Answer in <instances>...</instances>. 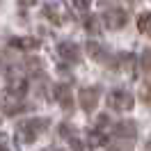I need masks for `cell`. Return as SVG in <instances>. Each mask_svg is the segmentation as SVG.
I'll return each instance as SVG.
<instances>
[{
  "mask_svg": "<svg viewBox=\"0 0 151 151\" xmlns=\"http://www.w3.org/2000/svg\"><path fill=\"white\" fill-rule=\"evenodd\" d=\"M46 128H48V119H39V117H35V119L21 122L16 131H19V137L23 142H35Z\"/></svg>",
  "mask_w": 151,
  "mask_h": 151,
  "instance_id": "1",
  "label": "cell"
},
{
  "mask_svg": "<svg viewBox=\"0 0 151 151\" xmlns=\"http://www.w3.org/2000/svg\"><path fill=\"white\" fill-rule=\"evenodd\" d=\"M108 105L112 108L114 112H128V110H133V105H135V99L126 89H112L108 94Z\"/></svg>",
  "mask_w": 151,
  "mask_h": 151,
  "instance_id": "2",
  "label": "cell"
},
{
  "mask_svg": "<svg viewBox=\"0 0 151 151\" xmlns=\"http://www.w3.org/2000/svg\"><path fill=\"white\" fill-rule=\"evenodd\" d=\"M112 137L114 140H126L128 144H133L135 135H137V124L131 122V119H124V122H117L112 126Z\"/></svg>",
  "mask_w": 151,
  "mask_h": 151,
  "instance_id": "3",
  "label": "cell"
},
{
  "mask_svg": "<svg viewBox=\"0 0 151 151\" xmlns=\"http://www.w3.org/2000/svg\"><path fill=\"white\" fill-rule=\"evenodd\" d=\"M103 21L110 30H122V28H126V23H128V14H126L122 7H110V9L103 14Z\"/></svg>",
  "mask_w": 151,
  "mask_h": 151,
  "instance_id": "4",
  "label": "cell"
},
{
  "mask_svg": "<svg viewBox=\"0 0 151 151\" xmlns=\"http://www.w3.org/2000/svg\"><path fill=\"white\" fill-rule=\"evenodd\" d=\"M99 87H83L80 92H78V101H80V108L85 110V112H94L96 103H99Z\"/></svg>",
  "mask_w": 151,
  "mask_h": 151,
  "instance_id": "5",
  "label": "cell"
},
{
  "mask_svg": "<svg viewBox=\"0 0 151 151\" xmlns=\"http://www.w3.org/2000/svg\"><path fill=\"white\" fill-rule=\"evenodd\" d=\"M87 53L92 55V60H96V62H101V64H108L110 62V50H108V46H103L101 41H87Z\"/></svg>",
  "mask_w": 151,
  "mask_h": 151,
  "instance_id": "6",
  "label": "cell"
},
{
  "mask_svg": "<svg viewBox=\"0 0 151 151\" xmlns=\"http://www.w3.org/2000/svg\"><path fill=\"white\" fill-rule=\"evenodd\" d=\"M57 55L66 62H80V48L73 41H60L57 44Z\"/></svg>",
  "mask_w": 151,
  "mask_h": 151,
  "instance_id": "7",
  "label": "cell"
},
{
  "mask_svg": "<svg viewBox=\"0 0 151 151\" xmlns=\"http://www.w3.org/2000/svg\"><path fill=\"white\" fill-rule=\"evenodd\" d=\"M55 99H57V103L62 105L64 110H71V108H73V99H71V87L64 85V83L55 85Z\"/></svg>",
  "mask_w": 151,
  "mask_h": 151,
  "instance_id": "8",
  "label": "cell"
},
{
  "mask_svg": "<svg viewBox=\"0 0 151 151\" xmlns=\"http://www.w3.org/2000/svg\"><path fill=\"white\" fill-rule=\"evenodd\" d=\"M9 44L14 48H25V50H30V48H39V41L32 37H12Z\"/></svg>",
  "mask_w": 151,
  "mask_h": 151,
  "instance_id": "9",
  "label": "cell"
},
{
  "mask_svg": "<svg viewBox=\"0 0 151 151\" xmlns=\"http://www.w3.org/2000/svg\"><path fill=\"white\" fill-rule=\"evenodd\" d=\"M25 92H28V80H25V78H19L16 83L9 85V94L14 96V99H23Z\"/></svg>",
  "mask_w": 151,
  "mask_h": 151,
  "instance_id": "10",
  "label": "cell"
},
{
  "mask_svg": "<svg viewBox=\"0 0 151 151\" xmlns=\"http://www.w3.org/2000/svg\"><path fill=\"white\" fill-rule=\"evenodd\" d=\"M137 30L151 37V12H144V14L137 16Z\"/></svg>",
  "mask_w": 151,
  "mask_h": 151,
  "instance_id": "11",
  "label": "cell"
},
{
  "mask_svg": "<svg viewBox=\"0 0 151 151\" xmlns=\"http://www.w3.org/2000/svg\"><path fill=\"white\" fill-rule=\"evenodd\" d=\"M140 64H142V71L144 73H151V48H147L140 57Z\"/></svg>",
  "mask_w": 151,
  "mask_h": 151,
  "instance_id": "12",
  "label": "cell"
},
{
  "mask_svg": "<svg viewBox=\"0 0 151 151\" xmlns=\"http://www.w3.org/2000/svg\"><path fill=\"white\" fill-rule=\"evenodd\" d=\"M85 28H87V32H94V35H99V30H101L99 19H96V16H87V19H85Z\"/></svg>",
  "mask_w": 151,
  "mask_h": 151,
  "instance_id": "13",
  "label": "cell"
},
{
  "mask_svg": "<svg viewBox=\"0 0 151 151\" xmlns=\"http://www.w3.org/2000/svg\"><path fill=\"white\" fill-rule=\"evenodd\" d=\"M142 101H144L147 105H151V78L142 85Z\"/></svg>",
  "mask_w": 151,
  "mask_h": 151,
  "instance_id": "14",
  "label": "cell"
},
{
  "mask_svg": "<svg viewBox=\"0 0 151 151\" xmlns=\"http://www.w3.org/2000/svg\"><path fill=\"white\" fill-rule=\"evenodd\" d=\"M89 2H92V0H73V5L78 7V9H87V7H89Z\"/></svg>",
  "mask_w": 151,
  "mask_h": 151,
  "instance_id": "15",
  "label": "cell"
},
{
  "mask_svg": "<svg viewBox=\"0 0 151 151\" xmlns=\"http://www.w3.org/2000/svg\"><path fill=\"white\" fill-rule=\"evenodd\" d=\"M60 135H62V137H71V128H69L66 124H62V126H60Z\"/></svg>",
  "mask_w": 151,
  "mask_h": 151,
  "instance_id": "16",
  "label": "cell"
},
{
  "mask_svg": "<svg viewBox=\"0 0 151 151\" xmlns=\"http://www.w3.org/2000/svg\"><path fill=\"white\" fill-rule=\"evenodd\" d=\"M21 5H25V7H30V5H35V0H21Z\"/></svg>",
  "mask_w": 151,
  "mask_h": 151,
  "instance_id": "17",
  "label": "cell"
},
{
  "mask_svg": "<svg viewBox=\"0 0 151 151\" xmlns=\"http://www.w3.org/2000/svg\"><path fill=\"white\" fill-rule=\"evenodd\" d=\"M147 149H149V151H151V140H147Z\"/></svg>",
  "mask_w": 151,
  "mask_h": 151,
  "instance_id": "18",
  "label": "cell"
},
{
  "mask_svg": "<svg viewBox=\"0 0 151 151\" xmlns=\"http://www.w3.org/2000/svg\"><path fill=\"white\" fill-rule=\"evenodd\" d=\"M0 151H7V149H0Z\"/></svg>",
  "mask_w": 151,
  "mask_h": 151,
  "instance_id": "19",
  "label": "cell"
}]
</instances>
